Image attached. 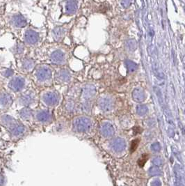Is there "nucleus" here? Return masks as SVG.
Masks as SVG:
<instances>
[{
    "mask_svg": "<svg viewBox=\"0 0 185 186\" xmlns=\"http://www.w3.org/2000/svg\"><path fill=\"white\" fill-rule=\"evenodd\" d=\"M147 160H148V156L147 155H143V156L140 158V160H138V164H139V166L140 167H142L143 166L145 163H146V162Z\"/></svg>",
    "mask_w": 185,
    "mask_h": 186,
    "instance_id": "2",
    "label": "nucleus"
},
{
    "mask_svg": "<svg viewBox=\"0 0 185 186\" xmlns=\"http://www.w3.org/2000/svg\"><path fill=\"white\" fill-rule=\"evenodd\" d=\"M139 144V139H134L132 141V142L131 144V147H130V151L134 152L136 148H137L138 145Z\"/></svg>",
    "mask_w": 185,
    "mask_h": 186,
    "instance_id": "1",
    "label": "nucleus"
}]
</instances>
